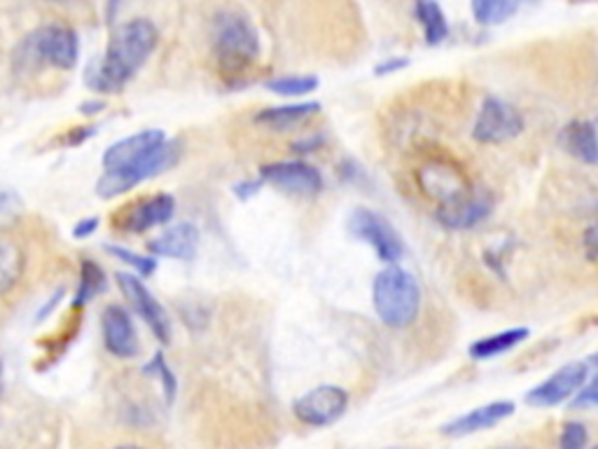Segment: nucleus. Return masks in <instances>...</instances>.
<instances>
[{
    "instance_id": "10",
    "label": "nucleus",
    "mask_w": 598,
    "mask_h": 449,
    "mask_svg": "<svg viewBox=\"0 0 598 449\" xmlns=\"http://www.w3.org/2000/svg\"><path fill=\"white\" fill-rule=\"evenodd\" d=\"M348 410V393L342 387H319L295 403V417L307 426H330Z\"/></svg>"
},
{
    "instance_id": "22",
    "label": "nucleus",
    "mask_w": 598,
    "mask_h": 449,
    "mask_svg": "<svg viewBox=\"0 0 598 449\" xmlns=\"http://www.w3.org/2000/svg\"><path fill=\"white\" fill-rule=\"evenodd\" d=\"M414 14L424 28V36L428 45H439L445 43L449 36V22L435 0H416L414 3Z\"/></svg>"
},
{
    "instance_id": "3",
    "label": "nucleus",
    "mask_w": 598,
    "mask_h": 449,
    "mask_svg": "<svg viewBox=\"0 0 598 449\" xmlns=\"http://www.w3.org/2000/svg\"><path fill=\"white\" fill-rule=\"evenodd\" d=\"M372 304L383 325L393 331L410 327L421 312V286L416 276L398 265L381 269L372 286Z\"/></svg>"
},
{
    "instance_id": "39",
    "label": "nucleus",
    "mask_w": 598,
    "mask_h": 449,
    "mask_svg": "<svg viewBox=\"0 0 598 449\" xmlns=\"http://www.w3.org/2000/svg\"><path fill=\"white\" fill-rule=\"evenodd\" d=\"M594 449H598V445H596V447H594Z\"/></svg>"
},
{
    "instance_id": "20",
    "label": "nucleus",
    "mask_w": 598,
    "mask_h": 449,
    "mask_svg": "<svg viewBox=\"0 0 598 449\" xmlns=\"http://www.w3.org/2000/svg\"><path fill=\"white\" fill-rule=\"evenodd\" d=\"M529 335H531L529 327H509V331H501L494 335L480 337L478 342L470 344V358L472 360L498 358L507 352H513L515 347H519V344L526 342V337Z\"/></svg>"
},
{
    "instance_id": "29",
    "label": "nucleus",
    "mask_w": 598,
    "mask_h": 449,
    "mask_svg": "<svg viewBox=\"0 0 598 449\" xmlns=\"http://www.w3.org/2000/svg\"><path fill=\"white\" fill-rule=\"evenodd\" d=\"M571 407H579V410H587V407H598V375H594L591 379H587V384L579 389V393L575 395V399L571 401Z\"/></svg>"
},
{
    "instance_id": "14",
    "label": "nucleus",
    "mask_w": 598,
    "mask_h": 449,
    "mask_svg": "<svg viewBox=\"0 0 598 449\" xmlns=\"http://www.w3.org/2000/svg\"><path fill=\"white\" fill-rule=\"evenodd\" d=\"M517 405L513 401H494L474 407L461 417H456L451 422H447L442 428H439V434L447 438H468L474 434H482V430L494 428L498 424H503L505 419H509L515 414Z\"/></svg>"
},
{
    "instance_id": "16",
    "label": "nucleus",
    "mask_w": 598,
    "mask_h": 449,
    "mask_svg": "<svg viewBox=\"0 0 598 449\" xmlns=\"http://www.w3.org/2000/svg\"><path fill=\"white\" fill-rule=\"evenodd\" d=\"M175 202L171 195L146 197L136 204H129L125 211H119V228L127 232H148L157 225H164L173 218Z\"/></svg>"
},
{
    "instance_id": "21",
    "label": "nucleus",
    "mask_w": 598,
    "mask_h": 449,
    "mask_svg": "<svg viewBox=\"0 0 598 449\" xmlns=\"http://www.w3.org/2000/svg\"><path fill=\"white\" fill-rule=\"evenodd\" d=\"M321 111V103H295V106H278V108H265L255 115V125L269 127V129H290L302 123V119L311 117Z\"/></svg>"
},
{
    "instance_id": "28",
    "label": "nucleus",
    "mask_w": 598,
    "mask_h": 449,
    "mask_svg": "<svg viewBox=\"0 0 598 449\" xmlns=\"http://www.w3.org/2000/svg\"><path fill=\"white\" fill-rule=\"evenodd\" d=\"M146 372H154L157 379H162V382H164V391H166V401L171 403V401H173V395H175V377L171 375L164 356H162V354H154L152 362H148V366H146Z\"/></svg>"
},
{
    "instance_id": "33",
    "label": "nucleus",
    "mask_w": 598,
    "mask_h": 449,
    "mask_svg": "<svg viewBox=\"0 0 598 449\" xmlns=\"http://www.w3.org/2000/svg\"><path fill=\"white\" fill-rule=\"evenodd\" d=\"M99 111H103V101L82 103V113H87V115H94V113H99Z\"/></svg>"
},
{
    "instance_id": "18",
    "label": "nucleus",
    "mask_w": 598,
    "mask_h": 449,
    "mask_svg": "<svg viewBox=\"0 0 598 449\" xmlns=\"http://www.w3.org/2000/svg\"><path fill=\"white\" fill-rule=\"evenodd\" d=\"M199 249V230L192 222H179L162 237L150 241V251L160 257H175V261H192Z\"/></svg>"
},
{
    "instance_id": "6",
    "label": "nucleus",
    "mask_w": 598,
    "mask_h": 449,
    "mask_svg": "<svg viewBox=\"0 0 598 449\" xmlns=\"http://www.w3.org/2000/svg\"><path fill=\"white\" fill-rule=\"evenodd\" d=\"M526 129L524 115L513 103L503 99L488 96L478 113V119L472 125V138L482 146H503L515 141Z\"/></svg>"
},
{
    "instance_id": "38",
    "label": "nucleus",
    "mask_w": 598,
    "mask_h": 449,
    "mask_svg": "<svg viewBox=\"0 0 598 449\" xmlns=\"http://www.w3.org/2000/svg\"><path fill=\"white\" fill-rule=\"evenodd\" d=\"M591 362H594V366H598V354H594V356H591Z\"/></svg>"
},
{
    "instance_id": "11",
    "label": "nucleus",
    "mask_w": 598,
    "mask_h": 449,
    "mask_svg": "<svg viewBox=\"0 0 598 449\" xmlns=\"http://www.w3.org/2000/svg\"><path fill=\"white\" fill-rule=\"evenodd\" d=\"M494 211V197L488 189L472 187L463 197L442 204L435 209V218L447 230H472Z\"/></svg>"
},
{
    "instance_id": "12",
    "label": "nucleus",
    "mask_w": 598,
    "mask_h": 449,
    "mask_svg": "<svg viewBox=\"0 0 598 449\" xmlns=\"http://www.w3.org/2000/svg\"><path fill=\"white\" fill-rule=\"evenodd\" d=\"M262 181L288 195L311 197L323 189L321 171L304 162H274L260 169Z\"/></svg>"
},
{
    "instance_id": "34",
    "label": "nucleus",
    "mask_w": 598,
    "mask_h": 449,
    "mask_svg": "<svg viewBox=\"0 0 598 449\" xmlns=\"http://www.w3.org/2000/svg\"><path fill=\"white\" fill-rule=\"evenodd\" d=\"M113 449H148V447L136 445V442H125V445H117V447H113Z\"/></svg>"
},
{
    "instance_id": "24",
    "label": "nucleus",
    "mask_w": 598,
    "mask_h": 449,
    "mask_svg": "<svg viewBox=\"0 0 598 449\" xmlns=\"http://www.w3.org/2000/svg\"><path fill=\"white\" fill-rule=\"evenodd\" d=\"M105 288V274L94 261H82L80 269V288L76 296V307H82L90 300H94L99 292Z\"/></svg>"
},
{
    "instance_id": "7",
    "label": "nucleus",
    "mask_w": 598,
    "mask_h": 449,
    "mask_svg": "<svg viewBox=\"0 0 598 449\" xmlns=\"http://www.w3.org/2000/svg\"><path fill=\"white\" fill-rule=\"evenodd\" d=\"M348 232L372 246L381 263L398 265L402 261L404 241L391 225V220L383 218L381 214L360 206V209H356L348 218Z\"/></svg>"
},
{
    "instance_id": "13",
    "label": "nucleus",
    "mask_w": 598,
    "mask_h": 449,
    "mask_svg": "<svg viewBox=\"0 0 598 449\" xmlns=\"http://www.w3.org/2000/svg\"><path fill=\"white\" fill-rule=\"evenodd\" d=\"M115 279H117L119 290L125 292V298L134 307V312L148 323L152 335L157 339H162L164 344H169V339H171V325H169L166 312L162 309V304L152 298V292L146 288V284L140 281L138 276L125 274V272H117Z\"/></svg>"
},
{
    "instance_id": "9",
    "label": "nucleus",
    "mask_w": 598,
    "mask_h": 449,
    "mask_svg": "<svg viewBox=\"0 0 598 449\" xmlns=\"http://www.w3.org/2000/svg\"><path fill=\"white\" fill-rule=\"evenodd\" d=\"M416 181L418 187L424 189V195L430 197L437 206L459 199L474 187L461 166L445 160H430L424 166H418Z\"/></svg>"
},
{
    "instance_id": "25",
    "label": "nucleus",
    "mask_w": 598,
    "mask_h": 449,
    "mask_svg": "<svg viewBox=\"0 0 598 449\" xmlns=\"http://www.w3.org/2000/svg\"><path fill=\"white\" fill-rule=\"evenodd\" d=\"M265 88L278 96H304L319 88V78L313 76H284L269 80Z\"/></svg>"
},
{
    "instance_id": "4",
    "label": "nucleus",
    "mask_w": 598,
    "mask_h": 449,
    "mask_svg": "<svg viewBox=\"0 0 598 449\" xmlns=\"http://www.w3.org/2000/svg\"><path fill=\"white\" fill-rule=\"evenodd\" d=\"M78 36L66 24H45L22 43L16 51V66H24L26 71L35 68H57V71H70L78 64Z\"/></svg>"
},
{
    "instance_id": "27",
    "label": "nucleus",
    "mask_w": 598,
    "mask_h": 449,
    "mask_svg": "<svg viewBox=\"0 0 598 449\" xmlns=\"http://www.w3.org/2000/svg\"><path fill=\"white\" fill-rule=\"evenodd\" d=\"M108 253L115 255V257H119L122 263L131 265L136 272H140V276H150L157 269V263L152 261V257H143V255H138L134 251L119 249V246H108Z\"/></svg>"
},
{
    "instance_id": "32",
    "label": "nucleus",
    "mask_w": 598,
    "mask_h": 449,
    "mask_svg": "<svg viewBox=\"0 0 598 449\" xmlns=\"http://www.w3.org/2000/svg\"><path fill=\"white\" fill-rule=\"evenodd\" d=\"M99 228V218H87V220H80L76 225V230H73V237L76 239H87L90 234H94Z\"/></svg>"
},
{
    "instance_id": "19",
    "label": "nucleus",
    "mask_w": 598,
    "mask_h": 449,
    "mask_svg": "<svg viewBox=\"0 0 598 449\" xmlns=\"http://www.w3.org/2000/svg\"><path fill=\"white\" fill-rule=\"evenodd\" d=\"M26 249L20 244V239L10 234H0V298L10 296V292L22 284L26 274Z\"/></svg>"
},
{
    "instance_id": "8",
    "label": "nucleus",
    "mask_w": 598,
    "mask_h": 449,
    "mask_svg": "<svg viewBox=\"0 0 598 449\" xmlns=\"http://www.w3.org/2000/svg\"><path fill=\"white\" fill-rule=\"evenodd\" d=\"M589 379V368L587 362H568V366L559 368L556 372H552L544 382H540L538 387H533L529 393H526V405L531 407H556L571 403L575 395L579 393L587 384Z\"/></svg>"
},
{
    "instance_id": "1",
    "label": "nucleus",
    "mask_w": 598,
    "mask_h": 449,
    "mask_svg": "<svg viewBox=\"0 0 598 449\" xmlns=\"http://www.w3.org/2000/svg\"><path fill=\"white\" fill-rule=\"evenodd\" d=\"M179 160V146L166 141L162 129H146L113 143L103 154V176L96 195L113 199L152 176H160Z\"/></svg>"
},
{
    "instance_id": "23",
    "label": "nucleus",
    "mask_w": 598,
    "mask_h": 449,
    "mask_svg": "<svg viewBox=\"0 0 598 449\" xmlns=\"http://www.w3.org/2000/svg\"><path fill=\"white\" fill-rule=\"evenodd\" d=\"M472 16L482 26H498L515 16L519 10V0H470Z\"/></svg>"
},
{
    "instance_id": "17",
    "label": "nucleus",
    "mask_w": 598,
    "mask_h": 449,
    "mask_svg": "<svg viewBox=\"0 0 598 449\" xmlns=\"http://www.w3.org/2000/svg\"><path fill=\"white\" fill-rule=\"evenodd\" d=\"M559 146L587 166H598V129L589 119H573L559 134Z\"/></svg>"
},
{
    "instance_id": "31",
    "label": "nucleus",
    "mask_w": 598,
    "mask_h": 449,
    "mask_svg": "<svg viewBox=\"0 0 598 449\" xmlns=\"http://www.w3.org/2000/svg\"><path fill=\"white\" fill-rule=\"evenodd\" d=\"M407 66H410L407 59L391 57V59L381 61V64L375 68V73H377V76H391V73H398V71H402V68H407Z\"/></svg>"
},
{
    "instance_id": "5",
    "label": "nucleus",
    "mask_w": 598,
    "mask_h": 449,
    "mask_svg": "<svg viewBox=\"0 0 598 449\" xmlns=\"http://www.w3.org/2000/svg\"><path fill=\"white\" fill-rule=\"evenodd\" d=\"M214 51L225 78H239L260 55V43L253 24L241 14L225 12L216 20Z\"/></svg>"
},
{
    "instance_id": "35",
    "label": "nucleus",
    "mask_w": 598,
    "mask_h": 449,
    "mask_svg": "<svg viewBox=\"0 0 598 449\" xmlns=\"http://www.w3.org/2000/svg\"><path fill=\"white\" fill-rule=\"evenodd\" d=\"M47 3H55V5H73V3H80V0H47Z\"/></svg>"
},
{
    "instance_id": "30",
    "label": "nucleus",
    "mask_w": 598,
    "mask_h": 449,
    "mask_svg": "<svg viewBox=\"0 0 598 449\" xmlns=\"http://www.w3.org/2000/svg\"><path fill=\"white\" fill-rule=\"evenodd\" d=\"M583 246H585V255H587V261L598 263V225H591V228H587V230H585Z\"/></svg>"
},
{
    "instance_id": "2",
    "label": "nucleus",
    "mask_w": 598,
    "mask_h": 449,
    "mask_svg": "<svg viewBox=\"0 0 598 449\" xmlns=\"http://www.w3.org/2000/svg\"><path fill=\"white\" fill-rule=\"evenodd\" d=\"M160 43V31L150 20H131L122 24L105 49L99 71L90 84L96 92L115 94L127 88V82L146 66L150 55Z\"/></svg>"
},
{
    "instance_id": "37",
    "label": "nucleus",
    "mask_w": 598,
    "mask_h": 449,
    "mask_svg": "<svg viewBox=\"0 0 598 449\" xmlns=\"http://www.w3.org/2000/svg\"><path fill=\"white\" fill-rule=\"evenodd\" d=\"M0 393H3V362H0Z\"/></svg>"
},
{
    "instance_id": "36",
    "label": "nucleus",
    "mask_w": 598,
    "mask_h": 449,
    "mask_svg": "<svg viewBox=\"0 0 598 449\" xmlns=\"http://www.w3.org/2000/svg\"><path fill=\"white\" fill-rule=\"evenodd\" d=\"M496 449H533V447H521V445H507V447H496Z\"/></svg>"
},
{
    "instance_id": "26",
    "label": "nucleus",
    "mask_w": 598,
    "mask_h": 449,
    "mask_svg": "<svg viewBox=\"0 0 598 449\" xmlns=\"http://www.w3.org/2000/svg\"><path fill=\"white\" fill-rule=\"evenodd\" d=\"M587 445H589V434L585 424L566 422L564 426H561L559 449H587Z\"/></svg>"
},
{
    "instance_id": "15",
    "label": "nucleus",
    "mask_w": 598,
    "mask_h": 449,
    "mask_svg": "<svg viewBox=\"0 0 598 449\" xmlns=\"http://www.w3.org/2000/svg\"><path fill=\"white\" fill-rule=\"evenodd\" d=\"M101 327H103L105 349H108L113 356L134 358L138 354L140 344H138L136 327L127 309H122L119 304L105 307L101 316Z\"/></svg>"
}]
</instances>
